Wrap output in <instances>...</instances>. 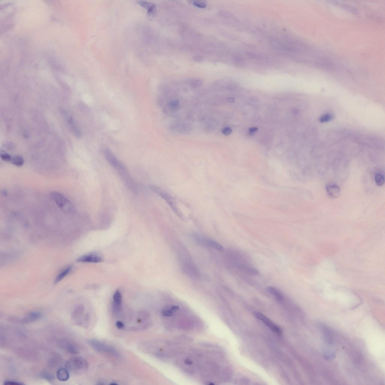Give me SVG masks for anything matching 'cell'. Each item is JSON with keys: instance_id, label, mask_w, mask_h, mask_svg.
I'll use <instances>...</instances> for the list:
<instances>
[{"instance_id": "1", "label": "cell", "mask_w": 385, "mask_h": 385, "mask_svg": "<svg viewBox=\"0 0 385 385\" xmlns=\"http://www.w3.org/2000/svg\"><path fill=\"white\" fill-rule=\"evenodd\" d=\"M52 199L63 211L68 213H73L76 211L74 205L61 193L56 191L51 192Z\"/></svg>"}, {"instance_id": "2", "label": "cell", "mask_w": 385, "mask_h": 385, "mask_svg": "<svg viewBox=\"0 0 385 385\" xmlns=\"http://www.w3.org/2000/svg\"><path fill=\"white\" fill-rule=\"evenodd\" d=\"M66 368L72 372H83L88 368V362L83 358L74 357L68 359L65 363Z\"/></svg>"}, {"instance_id": "3", "label": "cell", "mask_w": 385, "mask_h": 385, "mask_svg": "<svg viewBox=\"0 0 385 385\" xmlns=\"http://www.w3.org/2000/svg\"><path fill=\"white\" fill-rule=\"evenodd\" d=\"M149 187L152 191L158 195L159 196H160L166 202L167 204L172 208L173 211L174 212V213H176V214H177L180 218H182L183 215L179 211V210L178 209L177 206H176L175 203H174L173 200L172 198L170 195H169L165 191H164L163 190L161 189L160 188L158 187V186L154 185H150L149 186Z\"/></svg>"}, {"instance_id": "4", "label": "cell", "mask_w": 385, "mask_h": 385, "mask_svg": "<svg viewBox=\"0 0 385 385\" xmlns=\"http://www.w3.org/2000/svg\"><path fill=\"white\" fill-rule=\"evenodd\" d=\"M88 343L90 346L96 351L114 356L119 355V353L112 347L105 344L98 340L91 339Z\"/></svg>"}, {"instance_id": "5", "label": "cell", "mask_w": 385, "mask_h": 385, "mask_svg": "<svg viewBox=\"0 0 385 385\" xmlns=\"http://www.w3.org/2000/svg\"><path fill=\"white\" fill-rule=\"evenodd\" d=\"M255 317L260 321L267 326L272 331L278 335H281L282 333V330L279 326H277L270 320L269 318L267 317L264 314L258 312L254 313Z\"/></svg>"}, {"instance_id": "6", "label": "cell", "mask_w": 385, "mask_h": 385, "mask_svg": "<svg viewBox=\"0 0 385 385\" xmlns=\"http://www.w3.org/2000/svg\"><path fill=\"white\" fill-rule=\"evenodd\" d=\"M171 131L179 134H189L192 129L190 125L185 122H177L171 125L170 127Z\"/></svg>"}, {"instance_id": "7", "label": "cell", "mask_w": 385, "mask_h": 385, "mask_svg": "<svg viewBox=\"0 0 385 385\" xmlns=\"http://www.w3.org/2000/svg\"><path fill=\"white\" fill-rule=\"evenodd\" d=\"M59 346L68 353L72 354H77L79 353L80 350L78 346L72 342L68 340H62L59 343Z\"/></svg>"}, {"instance_id": "8", "label": "cell", "mask_w": 385, "mask_h": 385, "mask_svg": "<svg viewBox=\"0 0 385 385\" xmlns=\"http://www.w3.org/2000/svg\"><path fill=\"white\" fill-rule=\"evenodd\" d=\"M43 314L39 311H32L28 313L22 320V323H28L34 322L42 318Z\"/></svg>"}, {"instance_id": "9", "label": "cell", "mask_w": 385, "mask_h": 385, "mask_svg": "<svg viewBox=\"0 0 385 385\" xmlns=\"http://www.w3.org/2000/svg\"><path fill=\"white\" fill-rule=\"evenodd\" d=\"M122 302V297L121 293L117 291L113 296V311L114 313H118L121 310Z\"/></svg>"}, {"instance_id": "10", "label": "cell", "mask_w": 385, "mask_h": 385, "mask_svg": "<svg viewBox=\"0 0 385 385\" xmlns=\"http://www.w3.org/2000/svg\"><path fill=\"white\" fill-rule=\"evenodd\" d=\"M79 262H86L99 263L103 261L100 256L93 254L85 255L79 258L77 260Z\"/></svg>"}, {"instance_id": "11", "label": "cell", "mask_w": 385, "mask_h": 385, "mask_svg": "<svg viewBox=\"0 0 385 385\" xmlns=\"http://www.w3.org/2000/svg\"><path fill=\"white\" fill-rule=\"evenodd\" d=\"M326 189L328 195L331 198H338L340 196V188L336 184L327 185Z\"/></svg>"}, {"instance_id": "12", "label": "cell", "mask_w": 385, "mask_h": 385, "mask_svg": "<svg viewBox=\"0 0 385 385\" xmlns=\"http://www.w3.org/2000/svg\"><path fill=\"white\" fill-rule=\"evenodd\" d=\"M138 3L140 6L148 10V14L149 16L153 17L155 14L156 8L154 4L144 1H138Z\"/></svg>"}, {"instance_id": "13", "label": "cell", "mask_w": 385, "mask_h": 385, "mask_svg": "<svg viewBox=\"0 0 385 385\" xmlns=\"http://www.w3.org/2000/svg\"><path fill=\"white\" fill-rule=\"evenodd\" d=\"M84 310V308L82 305L78 306L75 308L71 313L72 319L78 322L83 316Z\"/></svg>"}, {"instance_id": "14", "label": "cell", "mask_w": 385, "mask_h": 385, "mask_svg": "<svg viewBox=\"0 0 385 385\" xmlns=\"http://www.w3.org/2000/svg\"><path fill=\"white\" fill-rule=\"evenodd\" d=\"M267 292L274 297L275 299L278 301H281L283 299V294L280 291L275 287L268 286L266 288Z\"/></svg>"}, {"instance_id": "15", "label": "cell", "mask_w": 385, "mask_h": 385, "mask_svg": "<svg viewBox=\"0 0 385 385\" xmlns=\"http://www.w3.org/2000/svg\"><path fill=\"white\" fill-rule=\"evenodd\" d=\"M68 370L65 368H61L58 370L56 372V376L58 379L61 381H65L69 379V374Z\"/></svg>"}, {"instance_id": "16", "label": "cell", "mask_w": 385, "mask_h": 385, "mask_svg": "<svg viewBox=\"0 0 385 385\" xmlns=\"http://www.w3.org/2000/svg\"><path fill=\"white\" fill-rule=\"evenodd\" d=\"M203 240L205 241V242L207 245L211 246L213 248L216 249L219 251H223L224 249L223 246L220 245L219 243L210 239H204Z\"/></svg>"}, {"instance_id": "17", "label": "cell", "mask_w": 385, "mask_h": 385, "mask_svg": "<svg viewBox=\"0 0 385 385\" xmlns=\"http://www.w3.org/2000/svg\"><path fill=\"white\" fill-rule=\"evenodd\" d=\"M331 331L328 328L325 327L323 330V338L325 342L330 344H332L333 339L331 335Z\"/></svg>"}, {"instance_id": "18", "label": "cell", "mask_w": 385, "mask_h": 385, "mask_svg": "<svg viewBox=\"0 0 385 385\" xmlns=\"http://www.w3.org/2000/svg\"><path fill=\"white\" fill-rule=\"evenodd\" d=\"M180 102L177 99H172L168 103V107L171 110H177L180 108Z\"/></svg>"}, {"instance_id": "19", "label": "cell", "mask_w": 385, "mask_h": 385, "mask_svg": "<svg viewBox=\"0 0 385 385\" xmlns=\"http://www.w3.org/2000/svg\"><path fill=\"white\" fill-rule=\"evenodd\" d=\"M71 269V267H68L66 268L65 269L61 271L59 273V274L58 275V276L56 277L55 280L54 281L55 283L57 284L61 281L70 272Z\"/></svg>"}, {"instance_id": "20", "label": "cell", "mask_w": 385, "mask_h": 385, "mask_svg": "<svg viewBox=\"0 0 385 385\" xmlns=\"http://www.w3.org/2000/svg\"><path fill=\"white\" fill-rule=\"evenodd\" d=\"M11 162L13 165L17 166L20 167L23 165L24 163V160L21 156L16 155L12 157Z\"/></svg>"}, {"instance_id": "21", "label": "cell", "mask_w": 385, "mask_h": 385, "mask_svg": "<svg viewBox=\"0 0 385 385\" xmlns=\"http://www.w3.org/2000/svg\"><path fill=\"white\" fill-rule=\"evenodd\" d=\"M375 181L378 186H382L384 184L385 182L384 175L380 173L376 174L375 175Z\"/></svg>"}, {"instance_id": "22", "label": "cell", "mask_w": 385, "mask_h": 385, "mask_svg": "<svg viewBox=\"0 0 385 385\" xmlns=\"http://www.w3.org/2000/svg\"><path fill=\"white\" fill-rule=\"evenodd\" d=\"M40 376L42 379L47 380L49 382H52L54 379V375L51 373L47 372V371H44L41 373L40 374Z\"/></svg>"}, {"instance_id": "23", "label": "cell", "mask_w": 385, "mask_h": 385, "mask_svg": "<svg viewBox=\"0 0 385 385\" xmlns=\"http://www.w3.org/2000/svg\"><path fill=\"white\" fill-rule=\"evenodd\" d=\"M1 158L4 161L10 162L11 161L12 157L6 152H2L1 154Z\"/></svg>"}, {"instance_id": "24", "label": "cell", "mask_w": 385, "mask_h": 385, "mask_svg": "<svg viewBox=\"0 0 385 385\" xmlns=\"http://www.w3.org/2000/svg\"><path fill=\"white\" fill-rule=\"evenodd\" d=\"M3 384L5 385H22L24 384L21 382H18L16 381L11 380H7L4 381Z\"/></svg>"}, {"instance_id": "25", "label": "cell", "mask_w": 385, "mask_h": 385, "mask_svg": "<svg viewBox=\"0 0 385 385\" xmlns=\"http://www.w3.org/2000/svg\"><path fill=\"white\" fill-rule=\"evenodd\" d=\"M332 116L330 114H326L322 116L320 119V121L321 122H326L331 120Z\"/></svg>"}, {"instance_id": "26", "label": "cell", "mask_w": 385, "mask_h": 385, "mask_svg": "<svg viewBox=\"0 0 385 385\" xmlns=\"http://www.w3.org/2000/svg\"><path fill=\"white\" fill-rule=\"evenodd\" d=\"M232 129L230 127L227 126V127H224L222 129V134L225 135L226 136H228L231 134Z\"/></svg>"}, {"instance_id": "27", "label": "cell", "mask_w": 385, "mask_h": 385, "mask_svg": "<svg viewBox=\"0 0 385 385\" xmlns=\"http://www.w3.org/2000/svg\"><path fill=\"white\" fill-rule=\"evenodd\" d=\"M193 4L194 6L198 7L201 8H204L207 6L206 3L203 1H194L193 3Z\"/></svg>"}, {"instance_id": "28", "label": "cell", "mask_w": 385, "mask_h": 385, "mask_svg": "<svg viewBox=\"0 0 385 385\" xmlns=\"http://www.w3.org/2000/svg\"><path fill=\"white\" fill-rule=\"evenodd\" d=\"M173 312L171 309H164L162 311V314L164 316H170L172 315Z\"/></svg>"}, {"instance_id": "29", "label": "cell", "mask_w": 385, "mask_h": 385, "mask_svg": "<svg viewBox=\"0 0 385 385\" xmlns=\"http://www.w3.org/2000/svg\"><path fill=\"white\" fill-rule=\"evenodd\" d=\"M116 327L119 329H122L124 328V324L121 321H118L116 323Z\"/></svg>"}, {"instance_id": "30", "label": "cell", "mask_w": 385, "mask_h": 385, "mask_svg": "<svg viewBox=\"0 0 385 385\" xmlns=\"http://www.w3.org/2000/svg\"><path fill=\"white\" fill-rule=\"evenodd\" d=\"M258 130V128L257 127H252L249 129V132L250 134L256 132Z\"/></svg>"}, {"instance_id": "31", "label": "cell", "mask_w": 385, "mask_h": 385, "mask_svg": "<svg viewBox=\"0 0 385 385\" xmlns=\"http://www.w3.org/2000/svg\"><path fill=\"white\" fill-rule=\"evenodd\" d=\"M179 309V307L178 306H174L171 307L170 309L173 312H175L177 311L178 309Z\"/></svg>"}, {"instance_id": "32", "label": "cell", "mask_w": 385, "mask_h": 385, "mask_svg": "<svg viewBox=\"0 0 385 385\" xmlns=\"http://www.w3.org/2000/svg\"><path fill=\"white\" fill-rule=\"evenodd\" d=\"M184 363L186 364V365H190L193 364V362L192 361L189 360V359H186L184 361Z\"/></svg>"}, {"instance_id": "33", "label": "cell", "mask_w": 385, "mask_h": 385, "mask_svg": "<svg viewBox=\"0 0 385 385\" xmlns=\"http://www.w3.org/2000/svg\"><path fill=\"white\" fill-rule=\"evenodd\" d=\"M227 100L228 102L230 103H233L234 102L235 100H234V99L233 98V97H230L227 98Z\"/></svg>"}, {"instance_id": "34", "label": "cell", "mask_w": 385, "mask_h": 385, "mask_svg": "<svg viewBox=\"0 0 385 385\" xmlns=\"http://www.w3.org/2000/svg\"><path fill=\"white\" fill-rule=\"evenodd\" d=\"M1 193H2V194L3 195V196H6L8 194L7 191L6 190H2V191Z\"/></svg>"}, {"instance_id": "35", "label": "cell", "mask_w": 385, "mask_h": 385, "mask_svg": "<svg viewBox=\"0 0 385 385\" xmlns=\"http://www.w3.org/2000/svg\"><path fill=\"white\" fill-rule=\"evenodd\" d=\"M110 384V385H117V384H116V383H111V384Z\"/></svg>"}]
</instances>
